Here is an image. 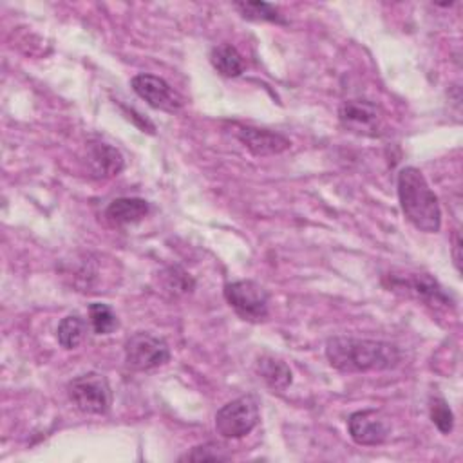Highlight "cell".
I'll return each instance as SVG.
<instances>
[{
    "mask_svg": "<svg viewBox=\"0 0 463 463\" xmlns=\"http://www.w3.org/2000/svg\"><path fill=\"white\" fill-rule=\"evenodd\" d=\"M130 85L132 90L154 109L177 112L183 107V98L159 76L141 72L130 80Z\"/></svg>",
    "mask_w": 463,
    "mask_h": 463,
    "instance_id": "cell-8",
    "label": "cell"
},
{
    "mask_svg": "<svg viewBox=\"0 0 463 463\" xmlns=\"http://www.w3.org/2000/svg\"><path fill=\"white\" fill-rule=\"evenodd\" d=\"M87 165L96 179H107L123 170L125 159L116 146L103 141H94L87 145Z\"/></svg>",
    "mask_w": 463,
    "mask_h": 463,
    "instance_id": "cell-12",
    "label": "cell"
},
{
    "mask_svg": "<svg viewBox=\"0 0 463 463\" xmlns=\"http://www.w3.org/2000/svg\"><path fill=\"white\" fill-rule=\"evenodd\" d=\"M148 210V203L141 197H118L107 206L105 217L114 226H127L141 221Z\"/></svg>",
    "mask_w": 463,
    "mask_h": 463,
    "instance_id": "cell-13",
    "label": "cell"
},
{
    "mask_svg": "<svg viewBox=\"0 0 463 463\" xmlns=\"http://www.w3.org/2000/svg\"><path fill=\"white\" fill-rule=\"evenodd\" d=\"M342 127L358 136L376 137L382 134V112L380 109L365 99L344 101L338 110Z\"/></svg>",
    "mask_w": 463,
    "mask_h": 463,
    "instance_id": "cell-7",
    "label": "cell"
},
{
    "mask_svg": "<svg viewBox=\"0 0 463 463\" xmlns=\"http://www.w3.org/2000/svg\"><path fill=\"white\" fill-rule=\"evenodd\" d=\"M347 430L354 443L373 447V445H382L389 438L391 425L380 411L365 409V411H356L349 416Z\"/></svg>",
    "mask_w": 463,
    "mask_h": 463,
    "instance_id": "cell-9",
    "label": "cell"
},
{
    "mask_svg": "<svg viewBox=\"0 0 463 463\" xmlns=\"http://www.w3.org/2000/svg\"><path fill=\"white\" fill-rule=\"evenodd\" d=\"M235 9L246 20L271 22V24H282V25L288 24L284 14L275 5L268 4V2H237Z\"/></svg>",
    "mask_w": 463,
    "mask_h": 463,
    "instance_id": "cell-16",
    "label": "cell"
},
{
    "mask_svg": "<svg viewBox=\"0 0 463 463\" xmlns=\"http://www.w3.org/2000/svg\"><path fill=\"white\" fill-rule=\"evenodd\" d=\"M89 322L96 335H110L119 326L116 313L107 304L99 302H92L89 306Z\"/></svg>",
    "mask_w": 463,
    "mask_h": 463,
    "instance_id": "cell-18",
    "label": "cell"
},
{
    "mask_svg": "<svg viewBox=\"0 0 463 463\" xmlns=\"http://www.w3.org/2000/svg\"><path fill=\"white\" fill-rule=\"evenodd\" d=\"M237 139L253 156H273L291 146V141L286 136L268 128H257V127H239Z\"/></svg>",
    "mask_w": 463,
    "mask_h": 463,
    "instance_id": "cell-11",
    "label": "cell"
},
{
    "mask_svg": "<svg viewBox=\"0 0 463 463\" xmlns=\"http://www.w3.org/2000/svg\"><path fill=\"white\" fill-rule=\"evenodd\" d=\"M181 461H224L228 459V454L222 452V449L215 443H204V445H197L194 447L190 452H186L184 456L179 458Z\"/></svg>",
    "mask_w": 463,
    "mask_h": 463,
    "instance_id": "cell-20",
    "label": "cell"
},
{
    "mask_svg": "<svg viewBox=\"0 0 463 463\" xmlns=\"http://www.w3.org/2000/svg\"><path fill=\"white\" fill-rule=\"evenodd\" d=\"M210 61L213 69L226 78H237L244 72V60L232 43L215 45L210 51Z\"/></svg>",
    "mask_w": 463,
    "mask_h": 463,
    "instance_id": "cell-14",
    "label": "cell"
},
{
    "mask_svg": "<svg viewBox=\"0 0 463 463\" xmlns=\"http://www.w3.org/2000/svg\"><path fill=\"white\" fill-rule=\"evenodd\" d=\"M398 201L407 221L425 233L441 228V208L425 175L414 166H403L398 174Z\"/></svg>",
    "mask_w": 463,
    "mask_h": 463,
    "instance_id": "cell-2",
    "label": "cell"
},
{
    "mask_svg": "<svg viewBox=\"0 0 463 463\" xmlns=\"http://www.w3.org/2000/svg\"><path fill=\"white\" fill-rule=\"evenodd\" d=\"M228 306L246 322H262L269 313V295L255 280H233L222 289Z\"/></svg>",
    "mask_w": 463,
    "mask_h": 463,
    "instance_id": "cell-4",
    "label": "cell"
},
{
    "mask_svg": "<svg viewBox=\"0 0 463 463\" xmlns=\"http://www.w3.org/2000/svg\"><path fill=\"white\" fill-rule=\"evenodd\" d=\"M459 250H461V239H459V233L456 232L454 233V242H452V257H454V264H456V269L461 271V255H459Z\"/></svg>",
    "mask_w": 463,
    "mask_h": 463,
    "instance_id": "cell-22",
    "label": "cell"
},
{
    "mask_svg": "<svg viewBox=\"0 0 463 463\" xmlns=\"http://www.w3.org/2000/svg\"><path fill=\"white\" fill-rule=\"evenodd\" d=\"M326 358L342 373L385 371L400 362V349L383 340L333 336L326 342Z\"/></svg>",
    "mask_w": 463,
    "mask_h": 463,
    "instance_id": "cell-1",
    "label": "cell"
},
{
    "mask_svg": "<svg viewBox=\"0 0 463 463\" xmlns=\"http://www.w3.org/2000/svg\"><path fill=\"white\" fill-rule=\"evenodd\" d=\"M430 420L441 434H449L454 427V414L443 398L430 400Z\"/></svg>",
    "mask_w": 463,
    "mask_h": 463,
    "instance_id": "cell-19",
    "label": "cell"
},
{
    "mask_svg": "<svg viewBox=\"0 0 463 463\" xmlns=\"http://www.w3.org/2000/svg\"><path fill=\"white\" fill-rule=\"evenodd\" d=\"M392 288H405L411 295L416 298L427 302L429 306H443L449 307L452 304L450 297L445 293V289L438 284L436 279H432L427 273H409L402 279L392 277Z\"/></svg>",
    "mask_w": 463,
    "mask_h": 463,
    "instance_id": "cell-10",
    "label": "cell"
},
{
    "mask_svg": "<svg viewBox=\"0 0 463 463\" xmlns=\"http://www.w3.org/2000/svg\"><path fill=\"white\" fill-rule=\"evenodd\" d=\"M87 331V324L80 315H67L56 329V338L63 349H76Z\"/></svg>",
    "mask_w": 463,
    "mask_h": 463,
    "instance_id": "cell-17",
    "label": "cell"
},
{
    "mask_svg": "<svg viewBox=\"0 0 463 463\" xmlns=\"http://www.w3.org/2000/svg\"><path fill=\"white\" fill-rule=\"evenodd\" d=\"M257 373L273 391H284L293 382V374L288 364L273 356H262L257 362Z\"/></svg>",
    "mask_w": 463,
    "mask_h": 463,
    "instance_id": "cell-15",
    "label": "cell"
},
{
    "mask_svg": "<svg viewBox=\"0 0 463 463\" xmlns=\"http://www.w3.org/2000/svg\"><path fill=\"white\" fill-rule=\"evenodd\" d=\"M168 279V289L172 291H190L194 288V280L181 269V268H170Z\"/></svg>",
    "mask_w": 463,
    "mask_h": 463,
    "instance_id": "cell-21",
    "label": "cell"
},
{
    "mask_svg": "<svg viewBox=\"0 0 463 463\" xmlns=\"http://www.w3.org/2000/svg\"><path fill=\"white\" fill-rule=\"evenodd\" d=\"M125 362L134 371H150L170 360L168 344L146 331L130 335L125 342Z\"/></svg>",
    "mask_w": 463,
    "mask_h": 463,
    "instance_id": "cell-6",
    "label": "cell"
},
{
    "mask_svg": "<svg viewBox=\"0 0 463 463\" xmlns=\"http://www.w3.org/2000/svg\"><path fill=\"white\" fill-rule=\"evenodd\" d=\"M67 396L81 412L105 414L110 407V387L99 373H85L72 378L67 383Z\"/></svg>",
    "mask_w": 463,
    "mask_h": 463,
    "instance_id": "cell-5",
    "label": "cell"
},
{
    "mask_svg": "<svg viewBox=\"0 0 463 463\" xmlns=\"http://www.w3.org/2000/svg\"><path fill=\"white\" fill-rule=\"evenodd\" d=\"M260 420L259 402L251 394L239 396L215 412V430L226 439H239L250 434Z\"/></svg>",
    "mask_w": 463,
    "mask_h": 463,
    "instance_id": "cell-3",
    "label": "cell"
}]
</instances>
